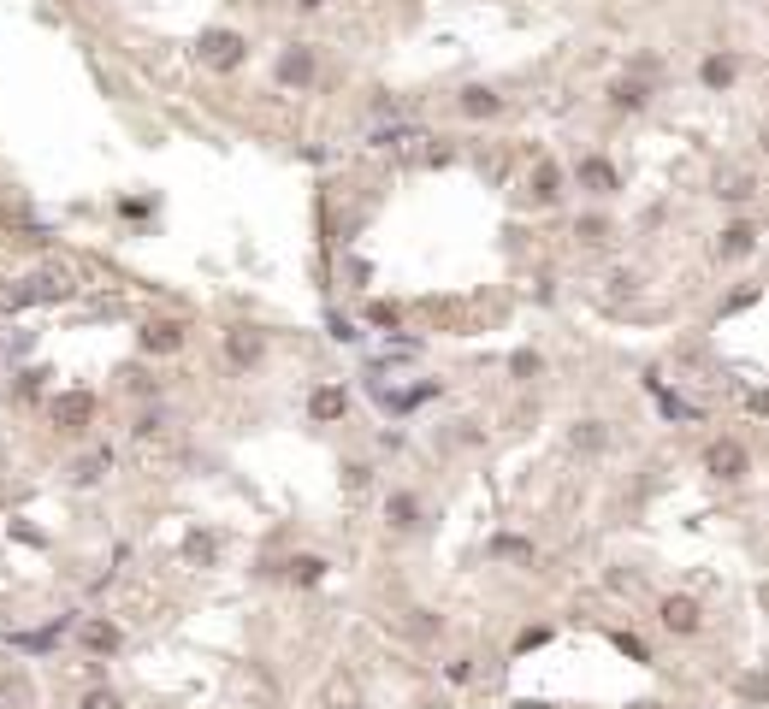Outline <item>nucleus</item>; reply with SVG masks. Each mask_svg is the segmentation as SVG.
Wrapping results in <instances>:
<instances>
[{"label": "nucleus", "instance_id": "nucleus-1", "mask_svg": "<svg viewBox=\"0 0 769 709\" xmlns=\"http://www.w3.org/2000/svg\"><path fill=\"white\" fill-rule=\"evenodd\" d=\"M89 414H95V397L89 390H66V397H54V408H48V420L59 425V432H84Z\"/></svg>", "mask_w": 769, "mask_h": 709}, {"label": "nucleus", "instance_id": "nucleus-13", "mask_svg": "<svg viewBox=\"0 0 769 709\" xmlns=\"http://www.w3.org/2000/svg\"><path fill=\"white\" fill-rule=\"evenodd\" d=\"M716 196H722V201L752 196V178H740V171H716Z\"/></svg>", "mask_w": 769, "mask_h": 709}, {"label": "nucleus", "instance_id": "nucleus-22", "mask_svg": "<svg viewBox=\"0 0 769 709\" xmlns=\"http://www.w3.org/2000/svg\"><path fill=\"white\" fill-rule=\"evenodd\" d=\"M491 550H498V556H521V562H527V544H521V538H509V532H503V538L491 544Z\"/></svg>", "mask_w": 769, "mask_h": 709}, {"label": "nucleus", "instance_id": "nucleus-24", "mask_svg": "<svg viewBox=\"0 0 769 709\" xmlns=\"http://www.w3.org/2000/svg\"><path fill=\"white\" fill-rule=\"evenodd\" d=\"M752 408H757V414H769V390H757V397H752Z\"/></svg>", "mask_w": 769, "mask_h": 709}, {"label": "nucleus", "instance_id": "nucleus-4", "mask_svg": "<svg viewBox=\"0 0 769 709\" xmlns=\"http://www.w3.org/2000/svg\"><path fill=\"white\" fill-rule=\"evenodd\" d=\"M201 59L231 71V66L243 59V36H231V30H208V36H201Z\"/></svg>", "mask_w": 769, "mask_h": 709}, {"label": "nucleus", "instance_id": "nucleus-21", "mask_svg": "<svg viewBox=\"0 0 769 709\" xmlns=\"http://www.w3.org/2000/svg\"><path fill=\"white\" fill-rule=\"evenodd\" d=\"M615 107H645V83H615Z\"/></svg>", "mask_w": 769, "mask_h": 709}, {"label": "nucleus", "instance_id": "nucleus-17", "mask_svg": "<svg viewBox=\"0 0 769 709\" xmlns=\"http://www.w3.org/2000/svg\"><path fill=\"white\" fill-rule=\"evenodd\" d=\"M746 249H752V225H728L722 231V255L734 260V255H746Z\"/></svg>", "mask_w": 769, "mask_h": 709}, {"label": "nucleus", "instance_id": "nucleus-10", "mask_svg": "<svg viewBox=\"0 0 769 709\" xmlns=\"http://www.w3.org/2000/svg\"><path fill=\"white\" fill-rule=\"evenodd\" d=\"M498 107H503V101L491 95V89H462V113H473V118H491Z\"/></svg>", "mask_w": 769, "mask_h": 709}, {"label": "nucleus", "instance_id": "nucleus-25", "mask_svg": "<svg viewBox=\"0 0 769 709\" xmlns=\"http://www.w3.org/2000/svg\"><path fill=\"white\" fill-rule=\"evenodd\" d=\"M509 709H551V704H509Z\"/></svg>", "mask_w": 769, "mask_h": 709}, {"label": "nucleus", "instance_id": "nucleus-16", "mask_svg": "<svg viewBox=\"0 0 769 709\" xmlns=\"http://www.w3.org/2000/svg\"><path fill=\"white\" fill-rule=\"evenodd\" d=\"M320 573H326V562H320V556H296V562H290V580H296V585H314Z\"/></svg>", "mask_w": 769, "mask_h": 709}, {"label": "nucleus", "instance_id": "nucleus-11", "mask_svg": "<svg viewBox=\"0 0 769 709\" xmlns=\"http://www.w3.org/2000/svg\"><path fill=\"white\" fill-rule=\"evenodd\" d=\"M604 443H610V438H604L598 420H580V425H574V450H580V455H598Z\"/></svg>", "mask_w": 769, "mask_h": 709}, {"label": "nucleus", "instance_id": "nucleus-6", "mask_svg": "<svg viewBox=\"0 0 769 709\" xmlns=\"http://www.w3.org/2000/svg\"><path fill=\"white\" fill-rule=\"evenodd\" d=\"M137 343H143L148 354H178V349H184V326H172V319H155V326H143V337H137Z\"/></svg>", "mask_w": 769, "mask_h": 709}, {"label": "nucleus", "instance_id": "nucleus-15", "mask_svg": "<svg viewBox=\"0 0 769 709\" xmlns=\"http://www.w3.org/2000/svg\"><path fill=\"white\" fill-rule=\"evenodd\" d=\"M77 709H125V704H119L113 686H89V692L77 697Z\"/></svg>", "mask_w": 769, "mask_h": 709}, {"label": "nucleus", "instance_id": "nucleus-19", "mask_svg": "<svg viewBox=\"0 0 769 709\" xmlns=\"http://www.w3.org/2000/svg\"><path fill=\"white\" fill-rule=\"evenodd\" d=\"M533 189H539V196L551 201L556 189H562V171H556V166H539V178H533Z\"/></svg>", "mask_w": 769, "mask_h": 709}, {"label": "nucleus", "instance_id": "nucleus-5", "mask_svg": "<svg viewBox=\"0 0 769 709\" xmlns=\"http://www.w3.org/2000/svg\"><path fill=\"white\" fill-rule=\"evenodd\" d=\"M77 644L95 651V656H113L119 644H125V633H119L113 621H84V626H77Z\"/></svg>", "mask_w": 769, "mask_h": 709}, {"label": "nucleus", "instance_id": "nucleus-7", "mask_svg": "<svg viewBox=\"0 0 769 709\" xmlns=\"http://www.w3.org/2000/svg\"><path fill=\"white\" fill-rule=\"evenodd\" d=\"M663 626H669V633H693L698 626V603L693 597H669V603H663Z\"/></svg>", "mask_w": 769, "mask_h": 709}, {"label": "nucleus", "instance_id": "nucleus-9", "mask_svg": "<svg viewBox=\"0 0 769 709\" xmlns=\"http://www.w3.org/2000/svg\"><path fill=\"white\" fill-rule=\"evenodd\" d=\"M580 184L592 189V196H604V189H615V166H610V160H598V154L580 160Z\"/></svg>", "mask_w": 769, "mask_h": 709}, {"label": "nucleus", "instance_id": "nucleus-3", "mask_svg": "<svg viewBox=\"0 0 769 709\" xmlns=\"http://www.w3.org/2000/svg\"><path fill=\"white\" fill-rule=\"evenodd\" d=\"M704 473H716V479H740V473H746V443H734V438L711 443V455H704Z\"/></svg>", "mask_w": 769, "mask_h": 709}, {"label": "nucleus", "instance_id": "nucleus-20", "mask_svg": "<svg viewBox=\"0 0 769 709\" xmlns=\"http://www.w3.org/2000/svg\"><path fill=\"white\" fill-rule=\"evenodd\" d=\"M190 562H196V567L214 562V538H208V532H196V538H190Z\"/></svg>", "mask_w": 769, "mask_h": 709}, {"label": "nucleus", "instance_id": "nucleus-26", "mask_svg": "<svg viewBox=\"0 0 769 709\" xmlns=\"http://www.w3.org/2000/svg\"><path fill=\"white\" fill-rule=\"evenodd\" d=\"M296 6H308V13H314V6H320V0H296Z\"/></svg>", "mask_w": 769, "mask_h": 709}, {"label": "nucleus", "instance_id": "nucleus-23", "mask_svg": "<svg viewBox=\"0 0 769 709\" xmlns=\"http://www.w3.org/2000/svg\"><path fill=\"white\" fill-rule=\"evenodd\" d=\"M740 692L746 697H769V680H764V674H752V680H740Z\"/></svg>", "mask_w": 769, "mask_h": 709}, {"label": "nucleus", "instance_id": "nucleus-8", "mask_svg": "<svg viewBox=\"0 0 769 709\" xmlns=\"http://www.w3.org/2000/svg\"><path fill=\"white\" fill-rule=\"evenodd\" d=\"M278 77H285V83H308V77H314V48L296 42L285 59H278Z\"/></svg>", "mask_w": 769, "mask_h": 709}, {"label": "nucleus", "instance_id": "nucleus-12", "mask_svg": "<svg viewBox=\"0 0 769 709\" xmlns=\"http://www.w3.org/2000/svg\"><path fill=\"white\" fill-rule=\"evenodd\" d=\"M384 514H391V526H414V514H420V503H414L409 491H397L391 503H384Z\"/></svg>", "mask_w": 769, "mask_h": 709}, {"label": "nucleus", "instance_id": "nucleus-2", "mask_svg": "<svg viewBox=\"0 0 769 709\" xmlns=\"http://www.w3.org/2000/svg\"><path fill=\"white\" fill-rule=\"evenodd\" d=\"M261 354H267V337H261L255 326H237V331H225V361H231V367H255Z\"/></svg>", "mask_w": 769, "mask_h": 709}, {"label": "nucleus", "instance_id": "nucleus-18", "mask_svg": "<svg viewBox=\"0 0 769 709\" xmlns=\"http://www.w3.org/2000/svg\"><path fill=\"white\" fill-rule=\"evenodd\" d=\"M704 77H711L716 89H722V83H734V54H716L711 66H704Z\"/></svg>", "mask_w": 769, "mask_h": 709}, {"label": "nucleus", "instance_id": "nucleus-14", "mask_svg": "<svg viewBox=\"0 0 769 709\" xmlns=\"http://www.w3.org/2000/svg\"><path fill=\"white\" fill-rule=\"evenodd\" d=\"M308 408H314V420H338L343 414V390H314Z\"/></svg>", "mask_w": 769, "mask_h": 709}]
</instances>
